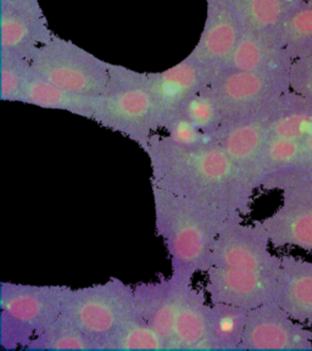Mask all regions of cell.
I'll use <instances>...</instances> for the list:
<instances>
[{"label":"cell","instance_id":"obj_1","mask_svg":"<svg viewBox=\"0 0 312 351\" xmlns=\"http://www.w3.org/2000/svg\"><path fill=\"white\" fill-rule=\"evenodd\" d=\"M145 147L152 167V186L244 217L252 211L258 189L215 141L182 147L166 137L149 139Z\"/></svg>","mask_w":312,"mask_h":351},{"label":"cell","instance_id":"obj_2","mask_svg":"<svg viewBox=\"0 0 312 351\" xmlns=\"http://www.w3.org/2000/svg\"><path fill=\"white\" fill-rule=\"evenodd\" d=\"M152 189L155 230L169 254L171 274L193 282L195 274L211 267L215 241L221 232L244 216L159 186Z\"/></svg>","mask_w":312,"mask_h":351},{"label":"cell","instance_id":"obj_3","mask_svg":"<svg viewBox=\"0 0 312 351\" xmlns=\"http://www.w3.org/2000/svg\"><path fill=\"white\" fill-rule=\"evenodd\" d=\"M67 285L0 283V346L17 350L29 346L37 335L62 313Z\"/></svg>","mask_w":312,"mask_h":351},{"label":"cell","instance_id":"obj_4","mask_svg":"<svg viewBox=\"0 0 312 351\" xmlns=\"http://www.w3.org/2000/svg\"><path fill=\"white\" fill-rule=\"evenodd\" d=\"M62 315L101 350L105 341L134 317V287L119 278L83 288H67Z\"/></svg>","mask_w":312,"mask_h":351},{"label":"cell","instance_id":"obj_5","mask_svg":"<svg viewBox=\"0 0 312 351\" xmlns=\"http://www.w3.org/2000/svg\"><path fill=\"white\" fill-rule=\"evenodd\" d=\"M224 123L261 115L288 92L289 70L233 71L221 75L213 83Z\"/></svg>","mask_w":312,"mask_h":351},{"label":"cell","instance_id":"obj_6","mask_svg":"<svg viewBox=\"0 0 312 351\" xmlns=\"http://www.w3.org/2000/svg\"><path fill=\"white\" fill-rule=\"evenodd\" d=\"M93 117L145 143L149 141V131L161 125L159 108L145 78L121 80L117 83L110 80L106 92L98 98Z\"/></svg>","mask_w":312,"mask_h":351},{"label":"cell","instance_id":"obj_7","mask_svg":"<svg viewBox=\"0 0 312 351\" xmlns=\"http://www.w3.org/2000/svg\"><path fill=\"white\" fill-rule=\"evenodd\" d=\"M31 70L71 93L99 97L109 87L110 72L104 62L71 44H55L39 50Z\"/></svg>","mask_w":312,"mask_h":351},{"label":"cell","instance_id":"obj_8","mask_svg":"<svg viewBox=\"0 0 312 351\" xmlns=\"http://www.w3.org/2000/svg\"><path fill=\"white\" fill-rule=\"evenodd\" d=\"M269 234L261 221L244 223L237 219L215 241L211 267L278 272L280 255L271 252Z\"/></svg>","mask_w":312,"mask_h":351},{"label":"cell","instance_id":"obj_9","mask_svg":"<svg viewBox=\"0 0 312 351\" xmlns=\"http://www.w3.org/2000/svg\"><path fill=\"white\" fill-rule=\"evenodd\" d=\"M239 350L312 351V328L291 317L276 300L249 310Z\"/></svg>","mask_w":312,"mask_h":351},{"label":"cell","instance_id":"obj_10","mask_svg":"<svg viewBox=\"0 0 312 351\" xmlns=\"http://www.w3.org/2000/svg\"><path fill=\"white\" fill-rule=\"evenodd\" d=\"M280 208L261 219L274 247L312 252V181L287 186Z\"/></svg>","mask_w":312,"mask_h":351},{"label":"cell","instance_id":"obj_11","mask_svg":"<svg viewBox=\"0 0 312 351\" xmlns=\"http://www.w3.org/2000/svg\"><path fill=\"white\" fill-rule=\"evenodd\" d=\"M278 272L213 266L205 272V291L210 302L230 304L249 311L276 299Z\"/></svg>","mask_w":312,"mask_h":351},{"label":"cell","instance_id":"obj_12","mask_svg":"<svg viewBox=\"0 0 312 351\" xmlns=\"http://www.w3.org/2000/svg\"><path fill=\"white\" fill-rule=\"evenodd\" d=\"M267 111L247 120L222 123L213 134L216 144L256 189L263 182V150L269 138Z\"/></svg>","mask_w":312,"mask_h":351},{"label":"cell","instance_id":"obj_13","mask_svg":"<svg viewBox=\"0 0 312 351\" xmlns=\"http://www.w3.org/2000/svg\"><path fill=\"white\" fill-rule=\"evenodd\" d=\"M192 283L171 274L133 285L136 313L165 340L169 350H172L176 317L182 298Z\"/></svg>","mask_w":312,"mask_h":351},{"label":"cell","instance_id":"obj_14","mask_svg":"<svg viewBox=\"0 0 312 351\" xmlns=\"http://www.w3.org/2000/svg\"><path fill=\"white\" fill-rule=\"evenodd\" d=\"M276 302L300 324H312V261L280 255Z\"/></svg>","mask_w":312,"mask_h":351},{"label":"cell","instance_id":"obj_15","mask_svg":"<svg viewBox=\"0 0 312 351\" xmlns=\"http://www.w3.org/2000/svg\"><path fill=\"white\" fill-rule=\"evenodd\" d=\"M145 84L159 108L161 123L181 112L183 105L194 94L203 89V72L189 62H182L153 78Z\"/></svg>","mask_w":312,"mask_h":351},{"label":"cell","instance_id":"obj_16","mask_svg":"<svg viewBox=\"0 0 312 351\" xmlns=\"http://www.w3.org/2000/svg\"><path fill=\"white\" fill-rule=\"evenodd\" d=\"M205 288L189 285L176 317L172 350H211L208 343V308Z\"/></svg>","mask_w":312,"mask_h":351},{"label":"cell","instance_id":"obj_17","mask_svg":"<svg viewBox=\"0 0 312 351\" xmlns=\"http://www.w3.org/2000/svg\"><path fill=\"white\" fill-rule=\"evenodd\" d=\"M99 97L67 92L39 76L29 67L25 75L21 101L43 109L67 110L75 114L93 117Z\"/></svg>","mask_w":312,"mask_h":351},{"label":"cell","instance_id":"obj_18","mask_svg":"<svg viewBox=\"0 0 312 351\" xmlns=\"http://www.w3.org/2000/svg\"><path fill=\"white\" fill-rule=\"evenodd\" d=\"M267 130L271 137L305 142L312 132L311 105L289 89L267 111Z\"/></svg>","mask_w":312,"mask_h":351},{"label":"cell","instance_id":"obj_19","mask_svg":"<svg viewBox=\"0 0 312 351\" xmlns=\"http://www.w3.org/2000/svg\"><path fill=\"white\" fill-rule=\"evenodd\" d=\"M248 310L224 302H210L208 308V343L215 351L239 350Z\"/></svg>","mask_w":312,"mask_h":351},{"label":"cell","instance_id":"obj_20","mask_svg":"<svg viewBox=\"0 0 312 351\" xmlns=\"http://www.w3.org/2000/svg\"><path fill=\"white\" fill-rule=\"evenodd\" d=\"M280 39L291 61L312 55V6L307 1L287 10Z\"/></svg>","mask_w":312,"mask_h":351},{"label":"cell","instance_id":"obj_21","mask_svg":"<svg viewBox=\"0 0 312 351\" xmlns=\"http://www.w3.org/2000/svg\"><path fill=\"white\" fill-rule=\"evenodd\" d=\"M26 350L33 351H95L92 340L76 324L64 316L50 324L29 343Z\"/></svg>","mask_w":312,"mask_h":351},{"label":"cell","instance_id":"obj_22","mask_svg":"<svg viewBox=\"0 0 312 351\" xmlns=\"http://www.w3.org/2000/svg\"><path fill=\"white\" fill-rule=\"evenodd\" d=\"M166 351L169 348L142 317L136 315L106 340L100 351Z\"/></svg>","mask_w":312,"mask_h":351},{"label":"cell","instance_id":"obj_23","mask_svg":"<svg viewBox=\"0 0 312 351\" xmlns=\"http://www.w3.org/2000/svg\"><path fill=\"white\" fill-rule=\"evenodd\" d=\"M180 114L206 134H214L224 123L219 100L213 88H203L188 99Z\"/></svg>","mask_w":312,"mask_h":351},{"label":"cell","instance_id":"obj_24","mask_svg":"<svg viewBox=\"0 0 312 351\" xmlns=\"http://www.w3.org/2000/svg\"><path fill=\"white\" fill-rule=\"evenodd\" d=\"M288 10L287 0H248V16L252 27L280 37V26Z\"/></svg>","mask_w":312,"mask_h":351},{"label":"cell","instance_id":"obj_25","mask_svg":"<svg viewBox=\"0 0 312 351\" xmlns=\"http://www.w3.org/2000/svg\"><path fill=\"white\" fill-rule=\"evenodd\" d=\"M312 181V132L302 145V154L291 167L269 176L263 182V189L282 191L291 184Z\"/></svg>","mask_w":312,"mask_h":351},{"label":"cell","instance_id":"obj_26","mask_svg":"<svg viewBox=\"0 0 312 351\" xmlns=\"http://www.w3.org/2000/svg\"><path fill=\"white\" fill-rule=\"evenodd\" d=\"M238 33L230 21L216 22L204 36L203 53L210 60H222L228 58L236 48Z\"/></svg>","mask_w":312,"mask_h":351},{"label":"cell","instance_id":"obj_27","mask_svg":"<svg viewBox=\"0 0 312 351\" xmlns=\"http://www.w3.org/2000/svg\"><path fill=\"white\" fill-rule=\"evenodd\" d=\"M169 131V139L182 147H197L202 144L213 142V134H206L200 131L195 125L182 114L172 116L165 122Z\"/></svg>","mask_w":312,"mask_h":351},{"label":"cell","instance_id":"obj_28","mask_svg":"<svg viewBox=\"0 0 312 351\" xmlns=\"http://www.w3.org/2000/svg\"><path fill=\"white\" fill-rule=\"evenodd\" d=\"M289 88L312 106V55L291 62Z\"/></svg>","mask_w":312,"mask_h":351},{"label":"cell","instance_id":"obj_29","mask_svg":"<svg viewBox=\"0 0 312 351\" xmlns=\"http://www.w3.org/2000/svg\"><path fill=\"white\" fill-rule=\"evenodd\" d=\"M27 70L14 65H4L0 77V90L3 100H21L22 87Z\"/></svg>","mask_w":312,"mask_h":351},{"label":"cell","instance_id":"obj_30","mask_svg":"<svg viewBox=\"0 0 312 351\" xmlns=\"http://www.w3.org/2000/svg\"><path fill=\"white\" fill-rule=\"evenodd\" d=\"M27 36V25L21 17L4 15L1 20V43L6 48H14Z\"/></svg>","mask_w":312,"mask_h":351},{"label":"cell","instance_id":"obj_31","mask_svg":"<svg viewBox=\"0 0 312 351\" xmlns=\"http://www.w3.org/2000/svg\"><path fill=\"white\" fill-rule=\"evenodd\" d=\"M304 1H307V0H287V4H288V9L291 8V6L296 5V4H302Z\"/></svg>","mask_w":312,"mask_h":351},{"label":"cell","instance_id":"obj_32","mask_svg":"<svg viewBox=\"0 0 312 351\" xmlns=\"http://www.w3.org/2000/svg\"><path fill=\"white\" fill-rule=\"evenodd\" d=\"M307 3H309V4L312 6V0H307Z\"/></svg>","mask_w":312,"mask_h":351}]
</instances>
